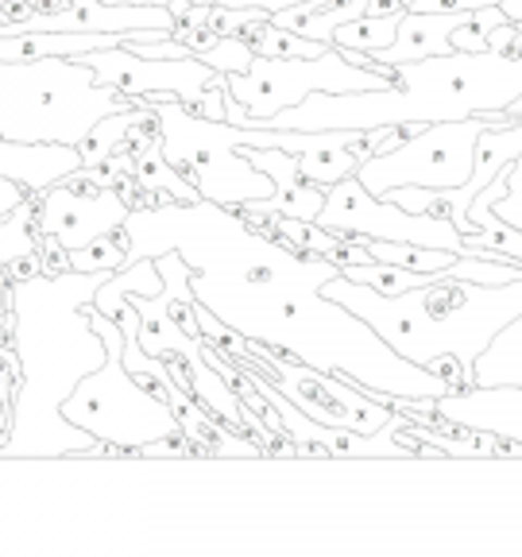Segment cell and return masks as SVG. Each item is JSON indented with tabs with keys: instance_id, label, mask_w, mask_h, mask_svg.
I'll return each instance as SVG.
<instances>
[{
	"instance_id": "cell-1",
	"label": "cell",
	"mask_w": 522,
	"mask_h": 557,
	"mask_svg": "<svg viewBox=\"0 0 522 557\" xmlns=\"http://www.w3.org/2000/svg\"><path fill=\"white\" fill-rule=\"evenodd\" d=\"M124 263L178 252L190 268V290L217 322L248 341L287 352L391 399H437L449 380L402 360L357 313L322 295L340 268L325 256H306L252 225L240 209L217 201H144L124 218Z\"/></svg>"
},
{
	"instance_id": "cell-2",
	"label": "cell",
	"mask_w": 522,
	"mask_h": 557,
	"mask_svg": "<svg viewBox=\"0 0 522 557\" xmlns=\"http://www.w3.org/2000/svg\"><path fill=\"white\" fill-rule=\"evenodd\" d=\"M109 271L32 268L9 283L16 392L0 461H59L101 457L104 442L62 418V403L104 360V341L89 325L86 306Z\"/></svg>"
},
{
	"instance_id": "cell-3",
	"label": "cell",
	"mask_w": 522,
	"mask_h": 557,
	"mask_svg": "<svg viewBox=\"0 0 522 557\" xmlns=\"http://www.w3.org/2000/svg\"><path fill=\"white\" fill-rule=\"evenodd\" d=\"M522 94V59L504 51H449L399 62L391 86L360 94H310L295 109L248 121L244 128H380V124H442L504 113Z\"/></svg>"
},
{
	"instance_id": "cell-4",
	"label": "cell",
	"mask_w": 522,
	"mask_h": 557,
	"mask_svg": "<svg viewBox=\"0 0 522 557\" xmlns=\"http://www.w3.org/2000/svg\"><path fill=\"white\" fill-rule=\"evenodd\" d=\"M322 295L372 325L387 341V348H395L410 364L430 368L437 357H457L469 375L496 333L522 313V278L469 283L442 271L402 295H380L357 278L333 275Z\"/></svg>"
},
{
	"instance_id": "cell-5",
	"label": "cell",
	"mask_w": 522,
	"mask_h": 557,
	"mask_svg": "<svg viewBox=\"0 0 522 557\" xmlns=\"http://www.w3.org/2000/svg\"><path fill=\"white\" fill-rule=\"evenodd\" d=\"M144 97L101 86L82 59H0V139L82 148L94 124Z\"/></svg>"
},
{
	"instance_id": "cell-6",
	"label": "cell",
	"mask_w": 522,
	"mask_h": 557,
	"mask_svg": "<svg viewBox=\"0 0 522 557\" xmlns=\"http://www.w3.org/2000/svg\"><path fill=\"white\" fill-rule=\"evenodd\" d=\"M86 313L97 337L104 341V360L70 392V399L62 403V418L116 453H139L163 437H186L171 403L124 368V333L116 318L101 313L97 306H86Z\"/></svg>"
},
{
	"instance_id": "cell-7",
	"label": "cell",
	"mask_w": 522,
	"mask_h": 557,
	"mask_svg": "<svg viewBox=\"0 0 522 557\" xmlns=\"http://www.w3.org/2000/svg\"><path fill=\"white\" fill-rule=\"evenodd\" d=\"M151 104H156L159 151L174 171H183L190 178L198 198L228 209L271 198V190H275L271 178L260 166L248 163V156L240 151L248 144V128L228 121H209L174 97Z\"/></svg>"
},
{
	"instance_id": "cell-8",
	"label": "cell",
	"mask_w": 522,
	"mask_h": 557,
	"mask_svg": "<svg viewBox=\"0 0 522 557\" xmlns=\"http://www.w3.org/2000/svg\"><path fill=\"white\" fill-rule=\"evenodd\" d=\"M395 66H357L337 47L313 59H263L256 54L244 74H225V121L248 124L295 109L310 94H360L391 86Z\"/></svg>"
},
{
	"instance_id": "cell-9",
	"label": "cell",
	"mask_w": 522,
	"mask_h": 557,
	"mask_svg": "<svg viewBox=\"0 0 522 557\" xmlns=\"http://www.w3.org/2000/svg\"><path fill=\"white\" fill-rule=\"evenodd\" d=\"M484 128H492L484 116L426 124L402 136V144H395L391 151H375L372 159H364L357 178L375 198L395 186H430V190L464 186L472 174V151Z\"/></svg>"
},
{
	"instance_id": "cell-10",
	"label": "cell",
	"mask_w": 522,
	"mask_h": 557,
	"mask_svg": "<svg viewBox=\"0 0 522 557\" xmlns=\"http://www.w3.org/2000/svg\"><path fill=\"white\" fill-rule=\"evenodd\" d=\"M318 225L337 236H364V240H402V244H426V248H445V252H464L461 228L449 218L437 213H410L387 198H375L364 190L357 174H348L325 190V206L318 213Z\"/></svg>"
},
{
	"instance_id": "cell-11",
	"label": "cell",
	"mask_w": 522,
	"mask_h": 557,
	"mask_svg": "<svg viewBox=\"0 0 522 557\" xmlns=\"http://www.w3.org/2000/svg\"><path fill=\"white\" fill-rule=\"evenodd\" d=\"M244 128V124H240ZM402 144V128L380 124V128H322V132H295V128H248L244 148H278L298 159L302 178L330 190L333 183L357 174L364 159L375 151H391Z\"/></svg>"
},
{
	"instance_id": "cell-12",
	"label": "cell",
	"mask_w": 522,
	"mask_h": 557,
	"mask_svg": "<svg viewBox=\"0 0 522 557\" xmlns=\"http://www.w3.org/2000/svg\"><path fill=\"white\" fill-rule=\"evenodd\" d=\"M94 78L101 86H116L121 94L144 97V101H183L186 109L201 101V94L209 89V82L217 78V70L206 66L201 59L186 54V59H144V54L128 51V47H101V51L78 54Z\"/></svg>"
},
{
	"instance_id": "cell-13",
	"label": "cell",
	"mask_w": 522,
	"mask_h": 557,
	"mask_svg": "<svg viewBox=\"0 0 522 557\" xmlns=\"http://www.w3.org/2000/svg\"><path fill=\"white\" fill-rule=\"evenodd\" d=\"M132 201L124 198L121 186H94V190H78V183L59 178L47 186L44 194H35V233L47 236L62 248H86L97 236L124 228Z\"/></svg>"
},
{
	"instance_id": "cell-14",
	"label": "cell",
	"mask_w": 522,
	"mask_h": 557,
	"mask_svg": "<svg viewBox=\"0 0 522 557\" xmlns=\"http://www.w3.org/2000/svg\"><path fill=\"white\" fill-rule=\"evenodd\" d=\"M395 410H426L457 426L487 430V434L522 442V387L496 383V387H461V392L437 395V399H391Z\"/></svg>"
},
{
	"instance_id": "cell-15",
	"label": "cell",
	"mask_w": 522,
	"mask_h": 557,
	"mask_svg": "<svg viewBox=\"0 0 522 557\" xmlns=\"http://www.w3.org/2000/svg\"><path fill=\"white\" fill-rule=\"evenodd\" d=\"M248 156V163L260 166L263 174L271 178V198H260V201H248L240 206L244 218H302V221H313L322 213L325 206V190L322 186H313L310 178H302L298 171V159L290 151H278V148H240Z\"/></svg>"
},
{
	"instance_id": "cell-16",
	"label": "cell",
	"mask_w": 522,
	"mask_h": 557,
	"mask_svg": "<svg viewBox=\"0 0 522 557\" xmlns=\"http://www.w3.org/2000/svg\"><path fill=\"white\" fill-rule=\"evenodd\" d=\"M86 159L82 148L70 144H16V139H0V178H12L27 194H44L66 174L82 171Z\"/></svg>"
},
{
	"instance_id": "cell-17",
	"label": "cell",
	"mask_w": 522,
	"mask_h": 557,
	"mask_svg": "<svg viewBox=\"0 0 522 557\" xmlns=\"http://www.w3.org/2000/svg\"><path fill=\"white\" fill-rule=\"evenodd\" d=\"M121 35L113 32H16L0 35V59L32 62V59H78L86 51L116 47Z\"/></svg>"
},
{
	"instance_id": "cell-18",
	"label": "cell",
	"mask_w": 522,
	"mask_h": 557,
	"mask_svg": "<svg viewBox=\"0 0 522 557\" xmlns=\"http://www.w3.org/2000/svg\"><path fill=\"white\" fill-rule=\"evenodd\" d=\"M132 183L148 201H198V190L183 171H174L159 151V128H144V144L132 148Z\"/></svg>"
},
{
	"instance_id": "cell-19",
	"label": "cell",
	"mask_w": 522,
	"mask_h": 557,
	"mask_svg": "<svg viewBox=\"0 0 522 557\" xmlns=\"http://www.w3.org/2000/svg\"><path fill=\"white\" fill-rule=\"evenodd\" d=\"M472 383H476V387H496V383H514V387H522V313L511 325H504V330L496 333V341L476 357Z\"/></svg>"
},
{
	"instance_id": "cell-20",
	"label": "cell",
	"mask_w": 522,
	"mask_h": 557,
	"mask_svg": "<svg viewBox=\"0 0 522 557\" xmlns=\"http://www.w3.org/2000/svg\"><path fill=\"white\" fill-rule=\"evenodd\" d=\"M159 290H163V275H159L156 260H136V263H124V268L109 271L89 306H97L101 313L116 318L128 295H148L151 298V295H159Z\"/></svg>"
},
{
	"instance_id": "cell-21",
	"label": "cell",
	"mask_w": 522,
	"mask_h": 557,
	"mask_svg": "<svg viewBox=\"0 0 522 557\" xmlns=\"http://www.w3.org/2000/svg\"><path fill=\"white\" fill-rule=\"evenodd\" d=\"M244 44L252 47L263 59H313V54H325L330 44H318V39H306L298 32H287V27H275L268 20H256V24L244 27Z\"/></svg>"
},
{
	"instance_id": "cell-22",
	"label": "cell",
	"mask_w": 522,
	"mask_h": 557,
	"mask_svg": "<svg viewBox=\"0 0 522 557\" xmlns=\"http://www.w3.org/2000/svg\"><path fill=\"white\" fill-rule=\"evenodd\" d=\"M39 248H44V236L35 233V194H27L24 206L0 218V271L12 263L39 260Z\"/></svg>"
},
{
	"instance_id": "cell-23",
	"label": "cell",
	"mask_w": 522,
	"mask_h": 557,
	"mask_svg": "<svg viewBox=\"0 0 522 557\" xmlns=\"http://www.w3.org/2000/svg\"><path fill=\"white\" fill-rule=\"evenodd\" d=\"M402 12L407 9L383 12V16L348 20V24H340L337 32H333V47H340V51H364V54L383 51V47H391L395 32H399V24H402Z\"/></svg>"
},
{
	"instance_id": "cell-24",
	"label": "cell",
	"mask_w": 522,
	"mask_h": 557,
	"mask_svg": "<svg viewBox=\"0 0 522 557\" xmlns=\"http://www.w3.org/2000/svg\"><path fill=\"white\" fill-rule=\"evenodd\" d=\"M345 278H357L364 287L380 290V295H402L410 287H422L437 271H410V268H399V263H380V260H368V263H352V268H340Z\"/></svg>"
},
{
	"instance_id": "cell-25",
	"label": "cell",
	"mask_w": 522,
	"mask_h": 557,
	"mask_svg": "<svg viewBox=\"0 0 522 557\" xmlns=\"http://www.w3.org/2000/svg\"><path fill=\"white\" fill-rule=\"evenodd\" d=\"M124 252H128V233L116 228V233L97 236V240L86 244V248L66 252V268H74V271H116V268H124Z\"/></svg>"
},
{
	"instance_id": "cell-26",
	"label": "cell",
	"mask_w": 522,
	"mask_h": 557,
	"mask_svg": "<svg viewBox=\"0 0 522 557\" xmlns=\"http://www.w3.org/2000/svg\"><path fill=\"white\" fill-rule=\"evenodd\" d=\"M194 59H201L206 66L217 70V74H244V70L252 66L256 51L244 44V35H221L217 44L209 47V51L194 54Z\"/></svg>"
},
{
	"instance_id": "cell-27",
	"label": "cell",
	"mask_w": 522,
	"mask_h": 557,
	"mask_svg": "<svg viewBox=\"0 0 522 557\" xmlns=\"http://www.w3.org/2000/svg\"><path fill=\"white\" fill-rule=\"evenodd\" d=\"M472 206H476V201H472ZM492 213L504 218L507 225H514L522 233V156L507 166V194L492 201Z\"/></svg>"
},
{
	"instance_id": "cell-28",
	"label": "cell",
	"mask_w": 522,
	"mask_h": 557,
	"mask_svg": "<svg viewBox=\"0 0 522 557\" xmlns=\"http://www.w3.org/2000/svg\"><path fill=\"white\" fill-rule=\"evenodd\" d=\"M519 39H522V24H511V20H504V24H496L492 32H487V47H492V51H504V54H514Z\"/></svg>"
},
{
	"instance_id": "cell-29",
	"label": "cell",
	"mask_w": 522,
	"mask_h": 557,
	"mask_svg": "<svg viewBox=\"0 0 522 557\" xmlns=\"http://www.w3.org/2000/svg\"><path fill=\"white\" fill-rule=\"evenodd\" d=\"M27 190L20 183H12V178H0V218H9L12 209L24 206Z\"/></svg>"
},
{
	"instance_id": "cell-30",
	"label": "cell",
	"mask_w": 522,
	"mask_h": 557,
	"mask_svg": "<svg viewBox=\"0 0 522 557\" xmlns=\"http://www.w3.org/2000/svg\"><path fill=\"white\" fill-rule=\"evenodd\" d=\"M217 4H228V9H263V12H278V9H295V4H306V0H217Z\"/></svg>"
},
{
	"instance_id": "cell-31",
	"label": "cell",
	"mask_w": 522,
	"mask_h": 557,
	"mask_svg": "<svg viewBox=\"0 0 522 557\" xmlns=\"http://www.w3.org/2000/svg\"><path fill=\"white\" fill-rule=\"evenodd\" d=\"M9 380L0 372V449H4V430H9Z\"/></svg>"
},
{
	"instance_id": "cell-32",
	"label": "cell",
	"mask_w": 522,
	"mask_h": 557,
	"mask_svg": "<svg viewBox=\"0 0 522 557\" xmlns=\"http://www.w3.org/2000/svg\"><path fill=\"white\" fill-rule=\"evenodd\" d=\"M504 113H507V116H511V121H522V94H519V97H514V101H511V104H507Z\"/></svg>"
},
{
	"instance_id": "cell-33",
	"label": "cell",
	"mask_w": 522,
	"mask_h": 557,
	"mask_svg": "<svg viewBox=\"0 0 522 557\" xmlns=\"http://www.w3.org/2000/svg\"><path fill=\"white\" fill-rule=\"evenodd\" d=\"M104 4H166L171 9V0H104Z\"/></svg>"
},
{
	"instance_id": "cell-34",
	"label": "cell",
	"mask_w": 522,
	"mask_h": 557,
	"mask_svg": "<svg viewBox=\"0 0 522 557\" xmlns=\"http://www.w3.org/2000/svg\"><path fill=\"white\" fill-rule=\"evenodd\" d=\"M190 9V0H171V16L174 20H183V12Z\"/></svg>"
},
{
	"instance_id": "cell-35",
	"label": "cell",
	"mask_w": 522,
	"mask_h": 557,
	"mask_svg": "<svg viewBox=\"0 0 522 557\" xmlns=\"http://www.w3.org/2000/svg\"><path fill=\"white\" fill-rule=\"evenodd\" d=\"M12 4H16V0H0V9H12Z\"/></svg>"
},
{
	"instance_id": "cell-36",
	"label": "cell",
	"mask_w": 522,
	"mask_h": 557,
	"mask_svg": "<svg viewBox=\"0 0 522 557\" xmlns=\"http://www.w3.org/2000/svg\"><path fill=\"white\" fill-rule=\"evenodd\" d=\"M190 4H217V0H190Z\"/></svg>"
}]
</instances>
